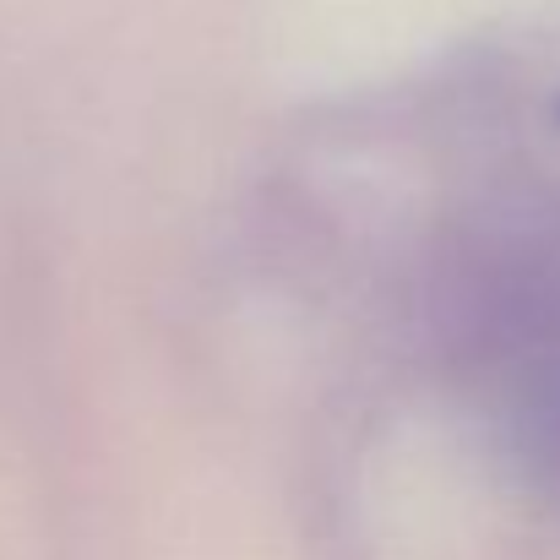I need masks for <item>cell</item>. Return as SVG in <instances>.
I'll return each mask as SVG.
<instances>
[{
  "instance_id": "6da1fadb",
  "label": "cell",
  "mask_w": 560,
  "mask_h": 560,
  "mask_svg": "<svg viewBox=\"0 0 560 560\" xmlns=\"http://www.w3.org/2000/svg\"><path fill=\"white\" fill-rule=\"evenodd\" d=\"M556 126H560V98H556Z\"/></svg>"
}]
</instances>
